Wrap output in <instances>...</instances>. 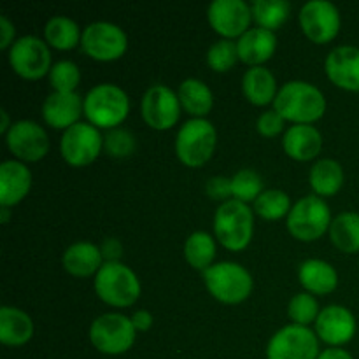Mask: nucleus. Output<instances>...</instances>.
<instances>
[{
  "label": "nucleus",
  "mask_w": 359,
  "mask_h": 359,
  "mask_svg": "<svg viewBox=\"0 0 359 359\" xmlns=\"http://www.w3.org/2000/svg\"><path fill=\"white\" fill-rule=\"evenodd\" d=\"M332 212L321 196L309 195L298 200L287 214V230L297 241L314 242L332 226Z\"/></svg>",
  "instance_id": "0eeeda50"
},
{
  "label": "nucleus",
  "mask_w": 359,
  "mask_h": 359,
  "mask_svg": "<svg viewBox=\"0 0 359 359\" xmlns=\"http://www.w3.org/2000/svg\"><path fill=\"white\" fill-rule=\"evenodd\" d=\"M44 37L51 48L60 49V51H69V49H74L77 44H81L83 34H81L76 21L65 16H55L46 23Z\"/></svg>",
  "instance_id": "c756f323"
},
{
  "label": "nucleus",
  "mask_w": 359,
  "mask_h": 359,
  "mask_svg": "<svg viewBox=\"0 0 359 359\" xmlns=\"http://www.w3.org/2000/svg\"><path fill=\"white\" fill-rule=\"evenodd\" d=\"M300 27L314 44H328L340 32V13L332 2L311 0L300 9Z\"/></svg>",
  "instance_id": "ddd939ff"
},
{
  "label": "nucleus",
  "mask_w": 359,
  "mask_h": 359,
  "mask_svg": "<svg viewBox=\"0 0 359 359\" xmlns=\"http://www.w3.org/2000/svg\"><path fill=\"white\" fill-rule=\"evenodd\" d=\"M207 195L212 200H219V202H228L233 200V191H231V179L223 177V175H216V177L209 179L205 184Z\"/></svg>",
  "instance_id": "ea45409f"
},
{
  "label": "nucleus",
  "mask_w": 359,
  "mask_h": 359,
  "mask_svg": "<svg viewBox=\"0 0 359 359\" xmlns=\"http://www.w3.org/2000/svg\"><path fill=\"white\" fill-rule=\"evenodd\" d=\"M137 142L132 132L125 128L109 130L104 135V151L112 158H128L135 151Z\"/></svg>",
  "instance_id": "4c0bfd02"
},
{
  "label": "nucleus",
  "mask_w": 359,
  "mask_h": 359,
  "mask_svg": "<svg viewBox=\"0 0 359 359\" xmlns=\"http://www.w3.org/2000/svg\"><path fill=\"white\" fill-rule=\"evenodd\" d=\"M316 335L332 347L344 346L356 335V318L344 305H328L319 312Z\"/></svg>",
  "instance_id": "f3484780"
},
{
  "label": "nucleus",
  "mask_w": 359,
  "mask_h": 359,
  "mask_svg": "<svg viewBox=\"0 0 359 359\" xmlns=\"http://www.w3.org/2000/svg\"><path fill=\"white\" fill-rule=\"evenodd\" d=\"M9 65L23 79H41L51 72L53 67L48 44L35 35L18 39L9 49Z\"/></svg>",
  "instance_id": "9d476101"
},
{
  "label": "nucleus",
  "mask_w": 359,
  "mask_h": 359,
  "mask_svg": "<svg viewBox=\"0 0 359 359\" xmlns=\"http://www.w3.org/2000/svg\"><path fill=\"white\" fill-rule=\"evenodd\" d=\"M9 217H11L9 207H2V209H0V221H2V224L9 223Z\"/></svg>",
  "instance_id": "49530a36"
},
{
  "label": "nucleus",
  "mask_w": 359,
  "mask_h": 359,
  "mask_svg": "<svg viewBox=\"0 0 359 359\" xmlns=\"http://www.w3.org/2000/svg\"><path fill=\"white\" fill-rule=\"evenodd\" d=\"M81 48L97 62H114L128 49V37L125 32L109 21H95L83 32Z\"/></svg>",
  "instance_id": "1a4fd4ad"
},
{
  "label": "nucleus",
  "mask_w": 359,
  "mask_h": 359,
  "mask_svg": "<svg viewBox=\"0 0 359 359\" xmlns=\"http://www.w3.org/2000/svg\"><path fill=\"white\" fill-rule=\"evenodd\" d=\"M298 279L307 293L330 294L339 286V273L323 259H305L298 269Z\"/></svg>",
  "instance_id": "b1692460"
},
{
  "label": "nucleus",
  "mask_w": 359,
  "mask_h": 359,
  "mask_svg": "<svg viewBox=\"0 0 359 359\" xmlns=\"http://www.w3.org/2000/svg\"><path fill=\"white\" fill-rule=\"evenodd\" d=\"M181 107L182 105L179 102L177 93H174L170 88L163 86V84H154L144 95L140 111H142V118L147 126L158 130V132H163V130H170L172 126L177 125Z\"/></svg>",
  "instance_id": "4468645a"
},
{
  "label": "nucleus",
  "mask_w": 359,
  "mask_h": 359,
  "mask_svg": "<svg viewBox=\"0 0 359 359\" xmlns=\"http://www.w3.org/2000/svg\"><path fill=\"white\" fill-rule=\"evenodd\" d=\"M6 142L11 153L21 161L42 160L49 151V139L46 130L35 121H16L13 123L9 132L6 133Z\"/></svg>",
  "instance_id": "dca6fc26"
},
{
  "label": "nucleus",
  "mask_w": 359,
  "mask_h": 359,
  "mask_svg": "<svg viewBox=\"0 0 359 359\" xmlns=\"http://www.w3.org/2000/svg\"><path fill=\"white\" fill-rule=\"evenodd\" d=\"M216 128L205 118H193L179 128L175 137V154L189 168L203 167L216 149Z\"/></svg>",
  "instance_id": "39448f33"
},
{
  "label": "nucleus",
  "mask_w": 359,
  "mask_h": 359,
  "mask_svg": "<svg viewBox=\"0 0 359 359\" xmlns=\"http://www.w3.org/2000/svg\"><path fill=\"white\" fill-rule=\"evenodd\" d=\"M290 196L280 189H265L255 202V212L266 221H277L291 212Z\"/></svg>",
  "instance_id": "473e14b6"
},
{
  "label": "nucleus",
  "mask_w": 359,
  "mask_h": 359,
  "mask_svg": "<svg viewBox=\"0 0 359 359\" xmlns=\"http://www.w3.org/2000/svg\"><path fill=\"white\" fill-rule=\"evenodd\" d=\"M330 238L339 251L347 255L359 252V214H339L330 226Z\"/></svg>",
  "instance_id": "c85d7f7f"
},
{
  "label": "nucleus",
  "mask_w": 359,
  "mask_h": 359,
  "mask_svg": "<svg viewBox=\"0 0 359 359\" xmlns=\"http://www.w3.org/2000/svg\"><path fill=\"white\" fill-rule=\"evenodd\" d=\"M34 337V321L16 307L0 309V342L9 347L28 344Z\"/></svg>",
  "instance_id": "393cba45"
},
{
  "label": "nucleus",
  "mask_w": 359,
  "mask_h": 359,
  "mask_svg": "<svg viewBox=\"0 0 359 359\" xmlns=\"http://www.w3.org/2000/svg\"><path fill=\"white\" fill-rule=\"evenodd\" d=\"M309 181H311V186L316 195L321 196V198L337 195L344 186L342 165L335 160H330V158L319 160L311 168Z\"/></svg>",
  "instance_id": "cd10ccee"
},
{
  "label": "nucleus",
  "mask_w": 359,
  "mask_h": 359,
  "mask_svg": "<svg viewBox=\"0 0 359 359\" xmlns=\"http://www.w3.org/2000/svg\"><path fill=\"white\" fill-rule=\"evenodd\" d=\"M100 252H102V258L105 259V263L119 262L123 256V244L118 241V238L109 237L100 244Z\"/></svg>",
  "instance_id": "a19ab883"
},
{
  "label": "nucleus",
  "mask_w": 359,
  "mask_h": 359,
  "mask_svg": "<svg viewBox=\"0 0 359 359\" xmlns=\"http://www.w3.org/2000/svg\"><path fill=\"white\" fill-rule=\"evenodd\" d=\"M104 149V137L97 126L90 123H77L65 130L60 142L62 156L70 167H86L93 163Z\"/></svg>",
  "instance_id": "f8f14e48"
},
{
  "label": "nucleus",
  "mask_w": 359,
  "mask_h": 359,
  "mask_svg": "<svg viewBox=\"0 0 359 359\" xmlns=\"http://www.w3.org/2000/svg\"><path fill=\"white\" fill-rule=\"evenodd\" d=\"M0 32H2V37H0V49H11V46L14 44V25L7 20V16H0Z\"/></svg>",
  "instance_id": "79ce46f5"
},
{
  "label": "nucleus",
  "mask_w": 359,
  "mask_h": 359,
  "mask_svg": "<svg viewBox=\"0 0 359 359\" xmlns=\"http://www.w3.org/2000/svg\"><path fill=\"white\" fill-rule=\"evenodd\" d=\"M184 258L195 270L205 272L214 265L216 258V242L207 231H195L184 242Z\"/></svg>",
  "instance_id": "7c9ffc66"
},
{
  "label": "nucleus",
  "mask_w": 359,
  "mask_h": 359,
  "mask_svg": "<svg viewBox=\"0 0 359 359\" xmlns=\"http://www.w3.org/2000/svg\"><path fill=\"white\" fill-rule=\"evenodd\" d=\"M207 20L223 39H241L249 30L252 9L244 0H216L207 9Z\"/></svg>",
  "instance_id": "2eb2a0df"
},
{
  "label": "nucleus",
  "mask_w": 359,
  "mask_h": 359,
  "mask_svg": "<svg viewBox=\"0 0 359 359\" xmlns=\"http://www.w3.org/2000/svg\"><path fill=\"white\" fill-rule=\"evenodd\" d=\"M84 112V100L79 93H56L53 91L42 104V118L55 130H69L79 123Z\"/></svg>",
  "instance_id": "6ab92c4d"
},
{
  "label": "nucleus",
  "mask_w": 359,
  "mask_h": 359,
  "mask_svg": "<svg viewBox=\"0 0 359 359\" xmlns=\"http://www.w3.org/2000/svg\"><path fill=\"white\" fill-rule=\"evenodd\" d=\"M284 151L297 161L314 160L323 149V135L312 125H293L283 139Z\"/></svg>",
  "instance_id": "4be33fe9"
},
{
  "label": "nucleus",
  "mask_w": 359,
  "mask_h": 359,
  "mask_svg": "<svg viewBox=\"0 0 359 359\" xmlns=\"http://www.w3.org/2000/svg\"><path fill=\"white\" fill-rule=\"evenodd\" d=\"M0 116H2V125H0V133H4V135H6L7 132H9L11 130V121H9V114H7V111L6 109H2V111H0Z\"/></svg>",
  "instance_id": "a18cd8bd"
},
{
  "label": "nucleus",
  "mask_w": 359,
  "mask_h": 359,
  "mask_svg": "<svg viewBox=\"0 0 359 359\" xmlns=\"http://www.w3.org/2000/svg\"><path fill=\"white\" fill-rule=\"evenodd\" d=\"M319 339L307 326L280 328L266 346V359H318Z\"/></svg>",
  "instance_id": "9b49d317"
},
{
  "label": "nucleus",
  "mask_w": 359,
  "mask_h": 359,
  "mask_svg": "<svg viewBox=\"0 0 359 359\" xmlns=\"http://www.w3.org/2000/svg\"><path fill=\"white\" fill-rule=\"evenodd\" d=\"M238 58L237 42L228 41V39H221V41L214 42L207 51V65L214 70V72H228L235 67Z\"/></svg>",
  "instance_id": "c9c22d12"
},
{
  "label": "nucleus",
  "mask_w": 359,
  "mask_h": 359,
  "mask_svg": "<svg viewBox=\"0 0 359 359\" xmlns=\"http://www.w3.org/2000/svg\"><path fill=\"white\" fill-rule=\"evenodd\" d=\"M104 265L100 248L91 242H76L63 252V269L74 277L97 276Z\"/></svg>",
  "instance_id": "5701e85b"
},
{
  "label": "nucleus",
  "mask_w": 359,
  "mask_h": 359,
  "mask_svg": "<svg viewBox=\"0 0 359 359\" xmlns=\"http://www.w3.org/2000/svg\"><path fill=\"white\" fill-rule=\"evenodd\" d=\"M214 233L228 251H244L255 233V216L248 203L228 200L221 203L214 216Z\"/></svg>",
  "instance_id": "7ed1b4c3"
},
{
  "label": "nucleus",
  "mask_w": 359,
  "mask_h": 359,
  "mask_svg": "<svg viewBox=\"0 0 359 359\" xmlns=\"http://www.w3.org/2000/svg\"><path fill=\"white\" fill-rule=\"evenodd\" d=\"M135 326L132 318L123 314H104L91 323L90 340L97 351L109 356H118L132 349L135 344Z\"/></svg>",
  "instance_id": "6e6552de"
},
{
  "label": "nucleus",
  "mask_w": 359,
  "mask_h": 359,
  "mask_svg": "<svg viewBox=\"0 0 359 359\" xmlns=\"http://www.w3.org/2000/svg\"><path fill=\"white\" fill-rule=\"evenodd\" d=\"M32 188V174L21 161L7 160L0 165V205H18Z\"/></svg>",
  "instance_id": "aec40b11"
},
{
  "label": "nucleus",
  "mask_w": 359,
  "mask_h": 359,
  "mask_svg": "<svg viewBox=\"0 0 359 359\" xmlns=\"http://www.w3.org/2000/svg\"><path fill=\"white\" fill-rule=\"evenodd\" d=\"M318 359H354L347 351L340 349V347H330V349L323 351Z\"/></svg>",
  "instance_id": "c03bdc74"
},
{
  "label": "nucleus",
  "mask_w": 359,
  "mask_h": 359,
  "mask_svg": "<svg viewBox=\"0 0 359 359\" xmlns=\"http://www.w3.org/2000/svg\"><path fill=\"white\" fill-rule=\"evenodd\" d=\"M273 111L284 121L294 125H312L326 112V98L318 86L305 81H290L283 84L273 102Z\"/></svg>",
  "instance_id": "f257e3e1"
},
{
  "label": "nucleus",
  "mask_w": 359,
  "mask_h": 359,
  "mask_svg": "<svg viewBox=\"0 0 359 359\" xmlns=\"http://www.w3.org/2000/svg\"><path fill=\"white\" fill-rule=\"evenodd\" d=\"M231 191H233V200L249 203L256 202L265 189H263V181L258 172L252 168H242L231 177Z\"/></svg>",
  "instance_id": "72a5a7b5"
},
{
  "label": "nucleus",
  "mask_w": 359,
  "mask_h": 359,
  "mask_svg": "<svg viewBox=\"0 0 359 359\" xmlns=\"http://www.w3.org/2000/svg\"><path fill=\"white\" fill-rule=\"evenodd\" d=\"M130 112V98L123 88L104 83L91 88L84 97V116L97 128L114 130Z\"/></svg>",
  "instance_id": "f03ea898"
},
{
  "label": "nucleus",
  "mask_w": 359,
  "mask_h": 359,
  "mask_svg": "<svg viewBox=\"0 0 359 359\" xmlns=\"http://www.w3.org/2000/svg\"><path fill=\"white\" fill-rule=\"evenodd\" d=\"M319 305L318 300L311 293H298L294 294L287 305V316L293 321V325L307 326L316 323L319 318Z\"/></svg>",
  "instance_id": "e433bc0d"
},
{
  "label": "nucleus",
  "mask_w": 359,
  "mask_h": 359,
  "mask_svg": "<svg viewBox=\"0 0 359 359\" xmlns=\"http://www.w3.org/2000/svg\"><path fill=\"white\" fill-rule=\"evenodd\" d=\"M179 102L188 114L195 118H203L212 111L214 95L210 88L200 79L182 81L177 91Z\"/></svg>",
  "instance_id": "bb28decb"
},
{
  "label": "nucleus",
  "mask_w": 359,
  "mask_h": 359,
  "mask_svg": "<svg viewBox=\"0 0 359 359\" xmlns=\"http://www.w3.org/2000/svg\"><path fill=\"white\" fill-rule=\"evenodd\" d=\"M256 128H258L259 135L266 137V139H273V137L280 135V132L284 130V119L280 118L279 112L272 109V111H266L259 116Z\"/></svg>",
  "instance_id": "58836bf2"
},
{
  "label": "nucleus",
  "mask_w": 359,
  "mask_h": 359,
  "mask_svg": "<svg viewBox=\"0 0 359 359\" xmlns=\"http://www.w3.org/2000/svg\"><path fill=\"white\" fill-rule=\"evenodd\" d=\"M325 70L335 86L346 91H359V48L339 46L326 56Z\"/></svg>",
  "instance_id": "a211bd4d"
},
{
  "label": "nucleus",
  "mask_w": 359,
  "mask_h": 359,
  "mask_svg": "<svg viewBox=\"0 0 359 359\" xmlns=\"http://www.w3.org/2000/svg\"><path fill=\"white\" fill-rule=\"evenodd\" d=\"M132 323L133 326H135L137 332H147V330L153 326L154 319L149 311H137L135 314L132 316Z\"/></svg>",
  "instance_id": "37998d69"
},
{
  "label": "nucleus",
  "mask_w": 359,
  "mask_h": 359,
  "mask_svg": "<svg viewBox=\"0 0 359 359\" xmlns=\"http://www.w3.org/2000/svg\"><path fill=\"white\" fill-rule=\"evenodd\" d=\"M95 293L111 307H132L140 297V280L121 262L104 263L95 276Z\"/></svg>",
  "instance_id": "20e7f679"
},
{
  "label": "nucleus",
  "mask_w": 359,
  "mask_h": 359,
  "mask_svg": "<svg viewBox=\"0 0 359 359\" xmlns=\"http://www.w3.org/2000/svg\"><path fill=\"white\" fill-rule=\"evenodd\" d=\"M238 58L251 67H262L269 62L277 49V37L273 32L263 28H249L237 42Z\"/></svg>",
  "instance_id": "412c9836"
},
{
  "label": "nucleus",
  "mask_w": 359,
  "mask_h": 359,
  "mask_svg": "<svg viewBox=\"0 0 359 359\" xmlns=\"http://www.w3.org/2000/svg\"><path fill=\"white\" fill-rule=\"evenodd\" d=\"M81 83V70L70 60L55 63L49 72V84L56 93H74Z\"/></svg>",
  "instance_id": "f704fd0d"
},
{
  "label": "nucleus",
  "mask_w": 359,
  "mask_h": 359,
  "mask_svg": "<svg viewBox=\"0 0 359 359\" xmlns=\"http://www.w3.org/2000/svg\"><path fill=\"white\" fill-rule=\"evenodd\" d=\"M252 20L258 23V28L276 32L287 21L291 6L286 0H256L251 6Z\"/></svg>",
  "instance_id": "2f4dec72"
},
{
  "label": "nucleus",
  "mask_w": 359,
  "mask_h": 359,
  "mask_svg": "<svg viewBox=\"0 0 359 359\" xmlns=\"http://www.w3.org/2000/svg\"><path fill=\"white\" fill-rule=\"evenodd\" d=\"M242 91L252 105H269L276 102L277 83L273 74L265 67H251L242 77Z\"/></svg>",
  "instance_id": "a878e982"
},
{
  "label": "nucleus",
  "mask_w": 359,
  "mask_h": 359,
  "mask_svg": "<svg viewBox=\"0 0 359 359\" xmlns=\"http://www.w3.org/2000/svg\"><path fill=\"white\" fill-rule=\"evenodd\" d=\"M207 291L224 305L242 304L252 293V276L242 265L221 262L203 272Z\"/></svg>",
  "instance_id": "423d86ee"
}]
</instances>
